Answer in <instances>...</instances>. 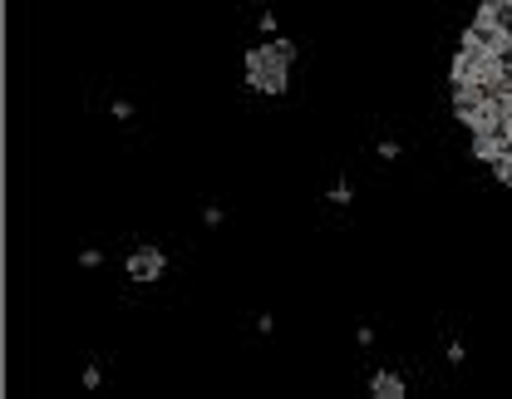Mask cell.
Wrapping results in <instances>:
<instances>
[{"mask_svg": "<svg viewBox=\"0 0 512 399\" xmlns=\"http://www.w3.org/2000/svg\"><path fill=\"white\" fill-rule=\"evenodd\" d=\"M163 271H168V257H163L158 247H138V252L128 257V276H133V281H158Z\"/></svg>", "mask_w": 512, "mask_h": 399, "instance_id": "3957f363", "label": "cell"}, {"mask_svg": "<svg viewBox=\"0 0 512 399\" xmlns=\"http://www.w3.org/2000/svg\"><path fill=\"white\" fill-rule=\"evenodd\" d=\"M448 79L453 114L473 133V153L512 183V0H483Z\"/></svg>", "mask_w": 512, "mask_h": 399, "instance_id": "6da1fadb", "label": "cell"}, {"mask_svg": "<svg viewBox=\"0 0 512 399\" xmlns=\"http://www.w3.org/2000/svg\"><path fill=\"white\" fill-rule=\"evenodd\" d=\"M291 65H296V45L291 40H266L247 50V84L256 94H281L291 84Z\"/></svg>", "mask_w": 512, "mask_h": 399, "instance_id": "7a4b0ae2", "label": "cell"}, {"mask_svg": "<svg viewBox=\"0 0 512 399\" xmlns=\"http://www.w3.org/2000/svg\"><path fill=\"white\" fill-rule=\"evenodd\" d=\"M370 395L375 399H404L409 385H404V375H394V370H375V375H370Z\"/></svg>", "mask_w": 512, "mask_h": 399, "instance_id": "277c9868", "label": "cell"}]
</instances>
